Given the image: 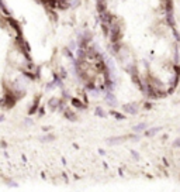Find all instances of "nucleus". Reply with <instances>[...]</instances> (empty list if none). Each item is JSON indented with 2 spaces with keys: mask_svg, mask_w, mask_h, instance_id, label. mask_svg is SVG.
Masks as SVG:
<instances>
[{
  "mask_svg": "<svg viewBox=\"0 0 180 192\" xmlns=\"http://www.w3.org/2000/svg\"><path fill=\"white\" fill-rule=\"evenodd\" d=\"M144 129H145V124H144V123H141V124H138L136 127H134L135 132H141V130H144Z\"/></svg>",
  "mask_w": 180,
  "mask_h": 192,
  "instance_id": "obj_1",
  "label": "nucleus"
},
{
  "mask_svg": "<svg viewBox=\"0 0 180 192\" xmlns=\"http://www.w3.org/2000/svg\"><path fill=\"white\" fill-rule=\"evenodd\" d=\"M175 146H180V138H177V140L175 141Z\"/></svg>",
  "mask_w": 180,
  "mask_h": 192,
  "instance_id": "obj_2",
  "label": "nucleus"
}]
</instances>
